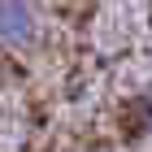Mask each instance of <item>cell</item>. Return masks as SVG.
Wrapping results in <instances>:
<instances>
[{"label":"cell","mask_w":152,"mask_h":152,"mask_svg":"<svg viewBox=\"0 0 152 152\" xmlns=\"http://www.w3.org/2000/svg\"><path fill=\"white\" fill-rule=\"evenodd\" d=\"M39 31L35 4L31 0H0V44L4 48H26Z\"/></svg>","instance_id":"1"}]
</instances>
